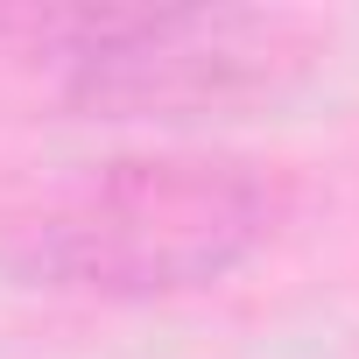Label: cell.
Listing matches in <instances>:
<instances>
[{"label":"cell","instance_id":"cell-1","mask_svg":"<svg viewBox=\"0 0 359 359\" xmlns=\"http://www.w3.org/2000/svg\"><path fill=\"white\" fill-rule=\"evenodd\" d=\"M282 219V184L268 169L212 148L113 155L85 184L29 212L0 261L29 289L64 296H184L247 268Z\"/></svg>","mask_w":359,"mask_h":359},{"label":"cell","instance_id":"cell-2","mask_svg":"<svg viewBox=\"0 0 359 359\" xmlns=\"http://www.w3.org/2000/svg\"><path fill=\"white\" fill-rule=\"evenodd\" d=\"M64 99L92 120H198L247 106L289 71V22L212 8L64 15Z\"/></svg>","mask_w":359,"mask_h":359}]
</instances>
